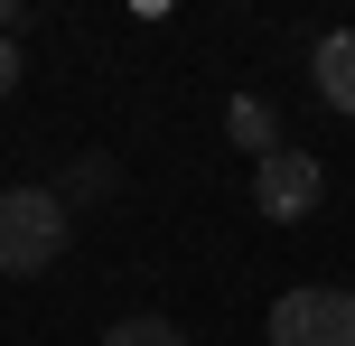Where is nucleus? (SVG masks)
I'll list each match as a JSON object with an SVG mask.
<instances>
[{
  "mask_svg": "<svg viewBox=\"0 0 355 346\" xmlns=\"http://www.w3.org/2000/svg\"><path fill=\"white\" fill-rule=\"evenodd\" d=\"M66 253V197L56 187H0V281H28Z\"/></svg>",
  "mask_w": 355,
  "mask_h": 346,
  "instance_id": "f257e3e1",
  "label": "nucleus"
},
{
  "mask_svg": "<svg viewBox=\"0 0 355 346\" xmlns=\"http://www.w3.org/2000/svg\"><path fill=\"white\" fill-rule=\"evenodd\" d=\"M271 346H355V291H281Z\"/></svg>",
  "mask_w": 355,
  "mask_h": 346,
  "instance_id": "f03ea898",
  "label": "nucleus"
},
{
  "mask_svg": "<svg viewBox=\"0 0 355 346\" xmlns=\"http://www.w3.org/2000/svg\"><path fill=\"white\" fill-rule=\"evenodd\" d=\"M318 197H327V168L309 159V150H271V159H252V206H262L271 225H300V216H318Z\"/></svg>",
  "mask_w": 355,
  "mask_h": 346,
  "instance_id": "7ed1b4c3",
  "label": "nucleus"
},
{
  "mask_svg": "<svg viewBox=\"0 0 355 346\" xmlns=\"http://www.w3.org/2000/svg\"><path fill=\"white\" fill-rule=\"evenodd\" d=\"M309 85H318L327 112H355V28H327L309 47Z\"/></svg>",
  "mask_w": 355,
  "mask_h": 346,
  "instance_id": "20e7f679",
  "label": "nucleus"
},
{
  "mask_svg": "<svg viewBox=\"0 0 355 346\" xmlns=\"http://www.w3.org/2000/svg\"><path fill=\"white\" fill-rule=\"evenodd\" d=\"M225 141L243 150V159H271V150H281V112H271L262 94H234L225 103Z\"/></svg>",
  "mask_w": 355,
  "mask_h": 346,
  "instance_id": "39448f33",
  "label": "nucleus"
},
{
  "mask_svg": "<svg viewBox=\"0 0 355 346\" xmlns=\"http://www.w3.org/2000/svg\"><path fill=\"white\" fill-rule=\"evenodd\" d=\"M56 197H66V206H94V197H112V159H103V150H85V159L66 168V187H56Z\"/></svg>",
  "mask_w": 355,
  "mask_h": 346,
  "instance_id": "423d86ee",
  "label": "nucleus"
},
{
  "mask_svg": "<svg viewBox=\"0 0 355 346\" xmlns=\"http://www.w3.org/2000/svg\"><path fill=\"white\" fill-rule=\"evenodd\" d=\"M103 346H187V328H168V318H122V328H103Z\"/></svg>",
  "mask_w": 355,
  "mask_h": 346,
  "instance_id": "0eeeda50",
  "label": "nucleus"
},
{
  "mask_svg": "<svg viewBox=\"0 0 355 346\" xmlns=\"http://www.w3.org/2000/svg\"><path fill=\"white\" fill-rule=\"evenodd\" d=\"M19 75H28V56H19V37H0V103L19 94Z\"/></svg>",
  "mask_w": 355,
  "mask_h": 346,
  "instance_id": "6e6552de",
  "label": "nucleus"
},
{
  "mask_svg": "<svg viewBox=\"0 0 355 346\" xmlns=\"http://www.w3.org/2000/svg\"><path fill=\"white\" fill-rule=\"evenodd\" d=\"M19 10H28V0H0V37H10V28H19Z\"/></svg>",
  "mask_w": 355,
  "mask_h": 346,
  "instance_id": "1a4fd4ad",
  "label": "nucleus"
}]
</instances>
